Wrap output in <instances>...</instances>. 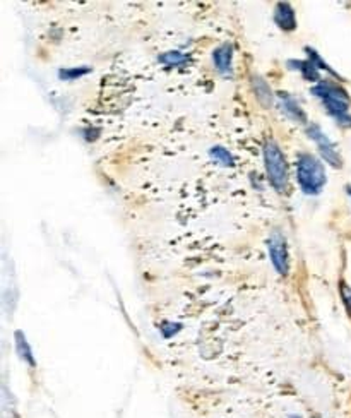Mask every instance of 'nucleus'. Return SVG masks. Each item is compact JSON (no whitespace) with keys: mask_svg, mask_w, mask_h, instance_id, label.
<instances>
[{"mask_svg":"<svg viewBox=\"0 0 351 418\" xmlns=\"http://www.w3.org/2000/svg\"><path fill=\"white\" fill-rule=\"evenodd\" d=\"M91 69H88V67H70V69H62L60 71V78L62 79H79L82 78L84 74H89Z\"/></svg>","mask_w":351,"mask_h":418,"instance_id":"14","label":"nucleus"},{"mask_svg":"<svg viewBox=\"0 0 351 418\" xmlns=\"http://www.w3.org/2000/svg\"><path fill=\"white\" fill-rule=\"evenodd\" d=\"M160 60L170 67H182L185 66L191 59H189V55H185L184 52H177V50H173V52H167L163 53V55H160Z\"/></svg>","mask_w":351,"mask_h":418,"instance_id":"12","label":"nucleus"},{"mask_svg":"<svg viewBox=\"0 0 351 418\" xmlns=\"http://www.w3.org/2000/svg\"><path fill=\"white\" fill-rule=\"evenodd\" d=\"M231 59H234V46L230 43H223V45L218 46L213 53V60L216 69L221 74H228L231 69Z\"/></svg>","mask_w":351,"mask_h":418,"instance_id":"8","label":"nucleus"},{"mask_svg":"<svg viewBox=\"0 0 351 418\" xmlns=\"http://www.w3.org/2000/svg\"><path fill=\"white\" fill-rule=\"evenodd\" d=\"M346 189H348V194H350V197H351V187L348 185V187H346Z\"/></svg>","mask_w":351,"mask_h":418,"instance_id":"16","label":"nucleus"},{"mask_svg":"<svg viewBox=\"0 0 351 418\" xmlns=\"http://www.w3.org/2000/svg\"><path fill=\"white\" fill-rule=\"evenodd\" d=\"M290 64H293V67H296L302 72L303 78L310 82H321V74H319V67L315 66L312 60H292Z\"/></svg>","mask_w":351,"mask_h":418,"instance_id":"10","label":"nucleus"},{"mask_svg":"<svg viewBox=\"0 0 351 418\" xmlns=\"http://www.w3.org/2000/svg\"><path fill=\"white\" fill-rule=\"evenodd\" d=\"M296 180L300 187L309 196H315L322 190V187L328 182L325 168L317 156L310 153L298 154L296 160Z\"/></svg>","mask_w":351,"mask_h":418,"instance_id":"2","label":"nucleus"},{"mask_svg":"<svg viewBox=\"0 0 351 418\" xmlns=\"http://www.w3.org/2000/svg\"><path fill=\"white\" fill-rule=\"evenodd\" d=\"M312 95L321 100V103L324 104L325 110H328L339 124L351 127V98L348 91H346L343 86L331 81H321L312 88Z\"/></svg>","mask_w":351,"mask_h":418,"instance_id":"1","label":"nucleus"},{"mask_svg":"<svg viewBox=\"0 0 351 418\" xmlns=\"http://www.w3.org/2000/svg\"><path fill=\"white\" fill-rule=\"evenodd\" d=\"M274 21L281 30L285 31H293L296 30V16L295 10L290 3L286 2H279L276 3L274 9Z\"/></svg>","mask_w":351,"mask_h":418,"instance_id":"7","label":"nucleus"},{"mask_svg":"<svg viewBox=\"0 0 351 418\" xmlns=\"http://www.w3.org/2000/svg\"><path fill=\"white\" fill-rule=\"evenodd\" d=\"M267 247H269L271 262H273L274 269L281 276H286L290 271V251L288 244H286L285 235L279 230H274L267 240Z\"/></svg>","mask_w":351,"mask_h":418,"instance_id":"4","label":"nucleus"},{"mask_svg":"<svg viewBox=\"0 0 351 418\" xmlns=\"http://www.w3.org/2000/svg\"><path fill=\"white\" fill-rule=\"evenodd\" d=\"M16 349L24 362H28L31 367H35V356H33V353H31V347L21 331H17L16 333Z\"/></svg>","mask_w":351,"mask_h":418,"instance_id":"11","label":"nucleus"},{"mask_svg":"<svg viewBox=\"0 0 351 418\" xmlns=\"http://www.w3.org/2000/svg\"><path fill=\"white\" fill-rule=\"evenodd\" d=\"M307 134H309L310 138L315 140V144H317V147H319V153H321V156L324 158L329 165H332L334 168L343 167V160H341V154H339L338 147H336V144L332 143V140L329 139L324 132H322V129L319 127V125L310 124L309 127H307Z\"/></svg>","mask_w":351,"mask_h":418,"instance_id":"5","label":"nucleus"},{"mask_svg":"<svg viewBox=\"0 0 351 418\" xmlns=\"http://www.w3.org/2000/svg\"><path fill=\"white\" fill-rule=\"evenodd\" d=\"M341 295H343V300H345L346 309H348V312L351 314V288L346 287L345 283L341 284Z\"/></svg>","mask_w":351,"mask_h":418,"instance_id":"15","label":"nucleus"},{"mask_svg":"<svg viewBox=\"0 0 351 418\" xmlns=\"http://www.w3.org/2000/svg\"><path fill=\"white\" fill-rule=\"evenodd\" d=\"M252 89H254V93H256L257 100H259L264 107L269 108L271 103H273V100H274V95H273V91H271L269 86H267V82L264 81L260 75H254L252 78Z\"/></svg>","mask_w":351,"mask_h":418,"instance_id":"9","label":"nucleus"},{"mask_svg":"<svg viewBox=\"0 0 351 418\" xmlns=\"http://www.w3.org/2000/svg\"><path fill=\"white\" fill-rule=\"evenodd\" d=\"M209 154L216 163L223 165V167H234V156H231L230 151L225 149V147H213V149L209 151Z\"/></svg>","mask_w":351,"mask_h":418,"instance_id":"13","label":"nucleus"},{"mask_svg":"<svg viewBox=\"0 0 351 418\" xmlns=\"http://www.w3.org/2000/svg\"><path fill=\"white\" fill-rule=\"evenodd\" d=\"M264 167H266L267 179L271 185L278 192H285L290 183V168L281 147L273 139L266 140L264 144Z\"/></svg>","mask_w":351,"mask_h":418,"instance_id":"3","label":"nucleus"},{"mask_svg":"<svg viewBox=\"0 0 351 418\" xmlns=\"http://www.w3.org/2000/svg\"><path fill=\"white\" fill-rule=\"evenodd\" d=\"M278 100H279V108L285 111L286 117L292 118L293 122H298V124H305L307 113L303 111V108L300 107L298 102H296L292 95H288V93L285 91H279Z\"/></svg>","mask_w":351,"mask_h":418,"instance_id":"6","label":"nucleus"}]
</instances>
